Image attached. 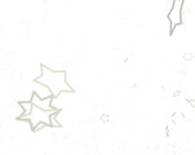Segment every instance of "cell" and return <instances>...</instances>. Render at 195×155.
Returning a JSON list of instances; mask_svg holds the SVG:
<instances>
[{
    "label": "cell",
    "instance_id": "7a4b0ae2",
    "mask_svg": "<svg viewBox=\"0 0 195 155\" xmlns=\"http://www.w3.org/2000/svg\"><path fill=\"white\" fill-rule=\"evenodd\" d=\"M60 110H52V111H44V110L36 107V106H32V111L28 115H19L18 120H28L31 124V129H34L39 123H45L47 125H51L49 122V116L53 112H57Z\"/></svg>",
    "mask_w": 195,
    "mask_h": 155
},
{
    "label": "cell",
    "instance_id": "6da1fadb",
    "mask_svg": "<svg viewBox=\"0 0 195 155\" xmlns=\"http://www.w3.org/2000/svg\"><path fill=\"white\" fill-rule=\"evenodd\" d=\"M40 75L35 78V83L43 84L56 98L62 92H74V88L67 83V73L65 70H52L45 65H40Z\"/></svg>",
    "mask_w": 195,
    "mask_h": 155
},
{
    "label": "cell",
    "instance_id": "8992f818",
    "mask_svg": "<svg viewBox=\"0 0 195 155\" xmlns=\"http://www.w3.org/2000/svg\"><path fill=\"white\" fill-rule=\"evenodd\" d=\"M18 105H19V107H21L22 112H23L22 115H28V114H31L32 106H34V105L31 103V101H19Z\"/></svg>",
    "mask_w": 195,
    "mask_h": 155
},
{
    "label": "cell",
    "instance_id": "ba28073f",
    "mask_svg": "<svg viewBox=\"0 0 195 155\" xmlns=\"http://www.w3.org/2000/svg\"><path fill=\"white\" fill-rule=\"evenodd\" d=\"M171 122L173 123V124H178V123L184 122V115H182V114H180V112H176V114L172 115Z\"/></svg>",
    "mask_w": 195,
    "mask_h": 155
},
{
    "label": "cell",
    "instance_id": "9c48e42d",
    "mask_svg": "<svg viewBox=\"0 0 195 155\" xmlns=\"http://www.w3.org/2000/svg\"><path fill=\"white\" fill-rule=\"evenodd\" d=\"M193 58H194V54L190 53V52H186V53L182 54V60L185 62H190V61H193Z\"/></svg>",
    "mask_w": 195,
    "mask_h": 155
},
{
    "label": "cell",
    "instance_id": "3957f363",
    "mask_svg": "<svg viewBox=\"0 0 195 155\" xmlns=\"http://www.w3.org/2000/svg\"><path fill=\"white\" fill-rule=\"evenodd\" d=\"M185 3L182 0H176L172 3V8L168 12V21H169V31L171 34L174 31L177 26L182 23V8Z\"/></svg>",
    "mask_w": 195,
    "mask_h": 155
},
{
    "label": "cell",
    "instance_id": "30bf717a",
    "mask_svg": "<svg viewBox=\"0 0 195 155\" xmlns=\"http://www.w3.org/2000/svg\"><path fill=\"white\" fill-rule=\"evenodd\" d=\"M100 120L103 123V124H106V123H109V120H110V116L107 115V114H101V116H100Z\"/></svg>",
    "mask_w": 195,
    "mask_h": 155
},
{
    "label": "cell",
    "instance_id": "277c9868",
    "mask_svg": "<svg viewBox=\"0 0 195 155\" xmlns=\"http://www.w3.org/2000/svg\"><path fill=\"white\" fill-rule=\"evenodd\" d=\"M52 101H53V97H49V98H45V100H40L39 97L32 93L31 95V103L36 107L44 110V111H52V110H56L52 107Z\"/></svg>",
    "mask_w": 195,
    "mask_h": 155
},
{
    "label": "cell",
    "instance_id": "7c38bea8",
    "mask_svg": "<svg viewBox=\"0 0 195 155\" xmlns=\"http://www.w3.org/2000/svg\"><path fill=\"white\" fill-rule=\"evenodd\" d=\"M187 102L190 103V106H191V107H194V109H195V100H189Z\"/></svg>",
    "mask_w": 195,
    "mask_h": 155
},
{
    "label": "cell",
    "instance_id": "8fae6325",
    "mask_svg": "<svg viewBox=\"0 0 195 155\" xmlns=\"http://www.w3.org/2000/svg\"><path fill=\"white\" fill-rule=\"evenodd\" d=\"M44 127H47V124H45V123H39V124L36 125V127H35L34 129H32V131H34V132H39L40 129H43Z\"/></svg>",
    "mask_w": 195,
    "mask_h": 155
},
{
    "label": "cell",
    "instance_id": "4fadbf2b",
    "mask_svg": "<svg viewBox=\"0 0 195 155\" xmlns=\"http://www.w3.org/2000/svg\"><path fill=\"white\" fill-rule=\"evenodd\" d=\"M180 93H181L180 90H176V92L173 93V96H174V97H178V96H180Z\"/></svg>",
    "mask_w": 195,
    "mask_h": 155
},
{
    "label": "cell",
    "instance_id": "5b68a950",
    "mask_svg": "<svg viewBox=\"0 0 195 155\" xmlns=\"http://www.w3.org/2000/svg\"><path fill=\"white\" fill-rule=\"evenodd\" d=\"M34 93L40 100H45V98H49V97H53V96H52V92L47 88V87L43 85V84H39V83H35V85H34Z\"/></svg>",
    "mask_w": 195,
    "mask_h": 155
},
{
    "label": "cell",
    "instance_id": "52a82bcc",
    "mask_svg": "<svg viewBox=\"0 0 195 155\" xmlns=\"http://www.w3.org/2000/svg\"><path fill=\"white\" fill-rule=\"evenodd\" d=\"M57 116H58V114H57V112H53V114H51V116H49L51 127H56V128H60V127H61V123L58 122Z\"/></svg>",
    "mask_w": 195,
    "mask_h": 155
}]
</instances>
